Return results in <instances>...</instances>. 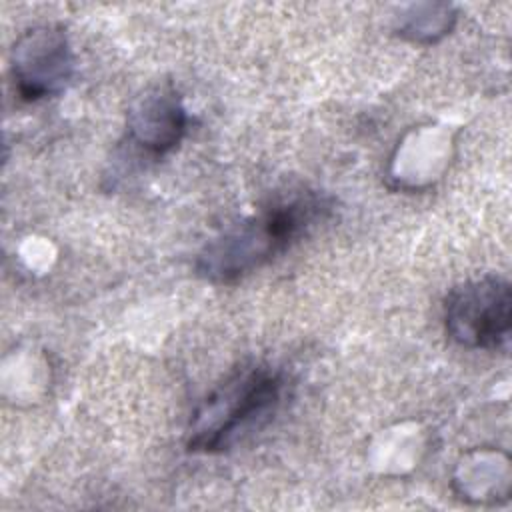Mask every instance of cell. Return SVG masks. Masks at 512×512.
Returning <instances> with one entry per match:
<instances>
[{"instance_id": "cell-1", "label": "cell", "mask_w": 512, "mask_h": 512, "mask_svg": "<svg viewBox=\"0 0 512 512\" xmlns=\"http://www.w3.org/2000/svg\"><path fill=\"white\" fill-rule=\"evenodd\" d=\"M326 210V200L314 192L274 202L262 214L214 238L198 256V274L210 282H234L284 252Z\"/></svg>"}, {"instance_id": "cell-2", "label": "cell", "mask_w": 512, "mask_h": 512, "mask_svg": "<svg viewBox=\"0 0 512 512\" xmlns=\"http://www.w3.org/2000/svg\"><path fill=\"white\" fill-rule=\"evenodd\" d=\"M282 376L270 366L236 370L196 410L190 424L188 450L222 452L242 432L258 426L280 402Z\"/></svg>"}, {"instance_id": "cell-3", "label": "cell", "mask_w": 512, "mask_h": 512, "mask_svg": "<svg viewBox=\"0 0 512 512\" xmlns=\"http://www.w3.org/2000/svg\"><path fill=\"white\" fill-rule=\"evenodd\" d=\"M446 334L470 350H496L508 342L512 290L502 276L468 280L450 290L444 302Z\"/></svg>"}, {"instance_id": "cell-4", "label": "cell", "mask_w": 512, "mask_h": 512, "mask_svg": "<svg viewBox=\"0 0 512 512\" xmlns=\"http://www.w3.org/2000/svg\"><path fill=\"white\" fill-rule=\"evenodd\" d=\"M10 66L16 92L22 100L36 102L62 92L74 70L64 28L40 24L26 30L12 48Z\"/></svg>"}, {"instance_id": "cell-5", "label": "cell", "mask_w": 512, "mask_h": 512, "mask_svg": "<svg viewBox=\"0 0 512 512\" xmlns=\"http://www.w3.org/2000/svg\"><path fill=\"white\" fill-rule=\"evenodd\" d=\"M188 116L170 86H154L136 98L128 112L130 138L150 154H164L178 146Z\"/></svg>"}]
</instances>
